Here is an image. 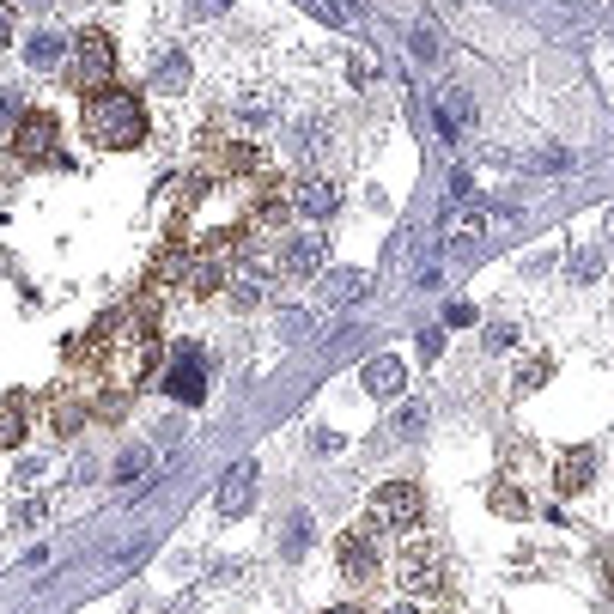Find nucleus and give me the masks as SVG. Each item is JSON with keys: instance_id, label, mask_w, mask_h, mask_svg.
Segmentation results:
<instances>
[{"instance_id": "f257e3e1", "label": "nucleus", "mask_w": 614, "mask_h": 614, "mask_svg": "<svg viewBox=\"0 0 614 614\" xmlns=\"http://www.w3.org/2000/svg\"><path fill=\"white\" fill-rule=\"evenodd\" d=\"M80 128H86L92 146H104V152H128V146L146 140V104H140L134 92L110 86V92H98V98L80 104Z\"/></svg>"}, {"instance_id": "f03ea898", "label": "nucleus", "mask_w": 614, "mask_h": 614, "mask_svg": "<svg viewBox=\"0 0 614 614\" xmlns=\"http://www.w3.org/2000/svg\"><path fill=\"white\" fill-rule=\"evenodd\" d=\"M383 554H390V535H383V517H365L341 535V548H335V566L353 578V584H371L383 572Z\"/></svg>"}, {"instance_id": "7ed1b4c3", "label": "nucleus", "mask_w": 614, "mask_h": 614, "mask_svg": "<svg viewBox=\"0 0 614 614\" xmlns=\"http://www.w3.org/2000/svg\"><path fill=\"white\" fill-rule=\"evenodd\" d=\"M110 73H116V43L104 31L73 37V86H80L86 98H98V92H110Z\"/></svg>"}, {"instance_id": "20e7f679", "label": "nucleus", "mask_w": 614, "mask_h": 614, "mask_svg": "<svg viewBox=\"0 0 614 614\" xmlns=\"http://www.w3.org/2000/svg\"><path fill=\"white\" fill-rule=\"evenodd\" d=\"M371 517H383V523H402V529H414V523L426 517V493H420L414 481H383V487L371 493Z\"/></svg>"}, {"instance_id": "39448f33", "label": "nucleus", "mask_w": 614, "mask_h": 614, "mask_svg": "<svg viewBox=\"0 0 614 614\" xmlns=\"http://www.w3.org/2000/svg\"><path fill=\"white\" fill-rule=\"evenodd\" d=\"M323 262H329L323 232H298V238H286V250H280L286 280H311V274H323Z\"/></svg>"}, {"instance_id": "423d86ee", "label": "nucleus", "mask_w": 614, "mask_h": 614, "mask_svg": "<svg viewBox=\"0 0 614 614\" xmlns=\"http://www.w3.org/2000/svg\"><path fill=\"white\" fill-rule=\"evenodd\" d=\"M402 584H408L414 596H444V560H438L426 542H414V548L402 554Z\"/></svg>"}, {"instance_id": "0eeeda50", "label": "nucleus", "mask_w": 614, "mask_h": 614, "mask_svg": "<svg viewBox=\"0 0 614 614\" xmlns=\"http://www.w3.org/2000/svg\"><path fill=\"white\" fill-rule=\"evenodd\" d=\"M49 146H55V116L49 110H25L13 122V152H19V159H43Z\"/></svg>"}, {"instance_id": "6e6552de", "label": "nucleus", "mask_w": 614, "mask_h": 614, "mask_svg": "<svg viewBox=\"0 0 614 614\" xmlns=\"http://www.w3.org/2000/svg\"><path fill=\"white\" fill-rule=\"evenodd\" d=\"M402 390H408V365L402 359H371L365 365V396H377V402H402Z\"/></svg>"}, {"instance_id": "1a4fd4ad", "label": "nucleus", "mask_w": 614, "mask_h": 614, "mask_svg": "<svg viewBox=\"0 0 614 614\" xmlns=\"http://www.w3.org/2000/svg\"><path fill=\"white\" fill-rule=\"evenodd\" d=\"M213 505H219V517H238V511H250V505H256V463H238L232 475H225Z\"/></svg>"}, {"instance_id": "9d476101", "label": "nucleus", "mask_w": 614, "mask_h": 614, "mask_svg": "<svg viewBox=\"0 0 614 614\" xmlns=\"http://www.w3.org/2000/svg\"><path fill=\"white\" fill-rule=\"evenodd\" d=\"M292 207H298L304 219H329L341 201H335V183H323V177H304V183L292 189Z\"/></svg>"}, {"instance_id": "9b49d317", "label": "nucleus", "mask_w": 614, "mask_h": 614, "mask_svg": "<svg viewBox=\"0 0 614 614\" xmlns=\"http://www.w3.org/2000/svg\"><path fill=\"white\" fill-rule=\"evenodd\" d=\"M165 390H171L177 402H201V396H207V371H201V359H195V353H183V359L171 365Z\"/></svg>"}, {"instance_id": "f8f14e48", "label": "nucleus", "mask_w": 614, "mask_h": 614, "mask_svg": "<svg viewBox=\"0 0 614 614\" xmlns=\"http://www.w3.org/2000/svg\"><path fill=\"white\" fill-rule=\"evenodd\" d=\"M590 481H596V456H590V450H566L560 469H554V487H560V493H584Z\"/></svg>"}, {"instance_id": "ddd939ff", "label": "nucleus", "mask_w": 614, "mask_h": 614, "mask_svg": "<svg viewBox=\"0 0 614 614\" xmlns=\"http://www.w3.org/2000/svg\"><path fill=\"white\" fill-rule=\"evenodd\" d=\"M219 262H225L219 250H195V268H189V286H183V292H189V298H213V292H219V280H225V268H219Z\"/></svg>"}, {"instance_id": "4468645a", "label": "nucleus", "mask_w": 614, "mask_h": 614, "mask_svg": "<svg viewBox=\"0 0 614 614\" xmlns=\"http://www.w3.org/2000/svg\"><path fill=\"white\" fill-rule=\"evenodd\" d=\"M183 86H189V55H183V49L159 55V67H152V92H165V98H177Z\"/></svg>"}, {"instance_id": "2eb2a0df", "label": "nucleus", "mask_w": 614, "mask_h": 614, "mask_svg": "<svg viewBox=\"0 0 614 614\" xmlns=\"http://www.w3.org/2000/svg\"><path fill=\"white\" fill-rule=\"evenodd\" d=\"M365 286H371L365 268H341V274H329V304H359Z\"/></svg>"}, {"instance_id": "dca6fc26", "label": "nucleus", "mask_w": 614, "mask_h": 614, "mask_svg": "<svg viewBox=\"0 0 614 614\" xmlns=\"http://www.w3.org/2000/svg\"><path fill=\"white\" fill-rule=\"evenodd\" d=\"M304 548H311V517L292 511V517L280 523V554H286V560H304Z\"/></svg>"}, {"instance_id": "f3484780", "label": "nucleus", "mask_w": 614, "mask_h": 614, "mask_svg": "<svg viewBox=\"0 0 614 614\" xmlns=\"http://www.w3.org/2000/svg\"><path fill=\"white\" fill-rule=\"evenodd\" d=\"M298 207H292V195H280V189H268L256 207H250V225H286Z\"/></svg>"}, {"instance_id": "a211bd4d", "label": "nucleus", "mask_w": 614, "mask_h": 614, "mask_svg": "<svg viewBox=\"0 0 614 614\" xmlns=\"http://www.w3.org/2000/svg\"><path fill=\"white\" fill-rule=\"evenodd\" d=\"M61 55H67V43H61L55 31H37V37L25 43V61H31V67H61Z\"/></svg>"}, {"instance_id": "6ab92c4d", "label": "nucleus", "mask_w": 614, "mask_h": 614, "mask_svg": "<svg viewBox=\"0 0 614 614\" xmlns=\"http://www.w3.org/2000/svg\"><path fill=\"white\" fill-rule=\"evenodd\" d=\"M487 505H493L499 517H529V499H523L511 481H493V487H487Z\"/></svg>"}, {"instance_id": "aec40b11", "label": "nucleus", "mask_w": 614, "mask_h": 614, "mask_svg": "<svg viewBox=\"0 0 614 614\" xmlns=\"http://www.w3.org/2000/svg\"><path fill=\"white\" fill-rule=\"evenodd\" d=\"M86 420H92V408H86V402H55V408H49V426H55L61 438H73Z\"/></svg>"}, {"instance_id": "412c9836", "label": "nucleus", "mask_w": 614, "mask_h": 614, "mask_svg": "<svg viewBox=\"0 0 614 614\" xmlns=\"http://www.w3.org/2000/svg\"><path fill=\"white\" fill-rule=\"evenodd\" d=\"M140 475H152V450H146V444L122 450V463H116V487H128V481H140Z\"/></svg>"}, {"instance_id": "4be33fe9", "label": "nucleus", "mask_w": 614, "mask_h": 614, "mask_svg": "<svg viewBox=\"0 0 614 614\" xmlns=\"http://www.w3.org/2000/svg\"><path fill=\"white\" fill-rule=\"evenodd\" d=\"M0 444L19 450L25 444V396H7V420H0Z\"/></svg>"}, {"instance_id": "5701e85b", "label": "nucleus", "mask_w": 614, "mask_h": 614, "mask_svg": "<svg viewBox=\"0 0 614 614\" xmlns=\"http://www.w3.org/2000/svg\"><path fill=\"white\" fill-rule=\"evenodd\" d=\"M426 432V408L420 402H402V414H396V438H420Z\"/></svg>"}, {"instance_id": "b1692460", "label": "nucleus", "mask_w": 614, "mask_h": 614, "mask_svg": "<svg viewBox=\"0 0 614 614\" xmlns=\"http://www.w3.org/2000/svg\"><path fill=\"white\" fill-rule=\"evenodd\" d=\"M548 383V359H529L523 371H517V396H529V390H542Z\"/></svg>"}, {"instance_id": "393cba45", "label": "nucleus", "mask_w": 614, "mask_h": 614, "mask_svg": "<svg viewBox=\"0 0 614 614\" xmlns=\"http://www.w3.org/2000/svg\"><path fill=\"white\" fill-rule=\"evenodd\" d=\"M232 304H238V311H256V304H262V280H232Z\"/></svg>"}, {"instance_id": "a878e982", "label": "nucleus", "mask_w": 614, "mask_h": 614, "mask_svg": "<svg viewBox=\"0 0 614 614\" xmlns=\"http://www.w3.org/2000/svg\"><path fill=\"white\" fill-rule=\"evenodd\" d=\"M92 414H98V420H122V414H128V390H110L104 402H92Z\"/></svg>"}, {"instance_id": "bb28decb", "label": "nucleus", "mask_w": 614, "mask_h": 614, "mask_svg": "<svg viewBox=\"0 0 614 614\" xmlns=\"http://www.w3.org/2000/svg\"><path fill=\"white\" fill-rule=\"evenodd\" d=\"M414 55H420V61H438V55H444V37H432V31H414Z\"/></svg>"}, {"instance_id": "cd10ccee", "label": "nucleus", "mask_w": 614, "mask_h": 614, "mask_svg": "<svg viewBox=\"0 0 614 614\" xmlns=\"http://www.w3.org/2000/svg\"><path fill=\"white\" fill-rule=\"evenodd\" d=\"M572 274H578V280H596V274H602V256H596V250H578V256H572Z\"/></svg>"}, {"instance_id": "c85d7f7f", "label": "nucleus", "mask_w": 614, "mask_h": 614, "mask_svg": "<svg viewBox=\"0 0 614 614\" xmlns=\"http://www.w3.org/2000/svg\"><path fill=\"white\" fill-rule=\"evenodd\" d=\"M487 347H493V353L517 347V329H511V323H493V329H487Z\"/></svg>"}, {"instance_id": "c756f323", "label": "nucleus", "mask_w": 614, "mask_h": 614, "mask_svg": "<svg viewBox=\"0 0 614 614\" xmlns=\"http://www.w3.org/2000/svg\"><path fill=\"white\" fill-rule=\"evenodd\" d=\"M311 438H317V450H323V456H335V450H341V438H335V432H329V426H317V432H311Z\"/></svg>"}, {"instance_id": "7c9ffc66", "label": "nucleus", "mask_w": 614, "mask_h": 614, "mask_svg": "<svg viewBox=\"0 0 614 614\" xmlns=\"http://www.w3.org/2000/svg\"><path fill=\"white\" fill-rule=\"evenodd\" d=\"M438 347H444V335H438V329H426V335H420V353H426V359H438Z\"/></svg>"}, {"instance_id": "2f4dec72", "label": "nucleus", "mask_w": 614, "mask_h": 614, "mask_svg": "<svg viewBox=\"0 0 614 614\" xmlns=\"http://www.w3.org/2000/svg\"><path fill=\"white\" fill-rule=\"evenodd\" d=\"M383 614H420V608H408V602H396V608H383Z\"/></svg>"}, {"instance_id": "473e14b6", "label": "nucleus", "mask_w": 614, "mask_h": 614, "mask_svg": "<svg viewBox=\"0 0 614 614\" xmlns=\"http://www.w3.org/2000/svg\"><path fill=\"white\" fill-rule=\"evenodd\" d=\"M323 614H359V608H353V602H341V608H323Z\"/></svg>"}, {"instance_id": "72a5a7b5", "label": "nucleus", "mask_w": 614, "mask_h": 614, "mask_svg": "<svg viewBox=\"0 0 614 614\" xmlns=\"http://www.w3.org/2000/svg\"><path fill=\"white\" fill-rule=\"evenodd\" d=\"M608 238H614V207H608Z\"/></svg>"}]
</instances>
